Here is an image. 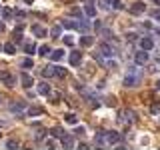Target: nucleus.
Returning a JSON list of instances; mask_svg holds the SVG:
<instances>
[{
    "instance_id": "6ab92c4d",
    "label": "nucleus",
    "mask_w": 160,
    "mask_h": 150,
    "mask_svg": "<svg viewBox=\"0 0 160 150\" xmlns=\"http://www.w3.org/2000/svg\"><path fill=\"white\" fill-rule=\"evenodd\" d=\"M2 50H4L6 54H16V46H14V42H6V44L2 46Z\"/></svg>"
},
{
    "instance_id": "0eeeda50",
    "label": "nucleus",
    "mask_w": 160,
    "mask_h": 150,
    "mask_svg": "<svg viewBox=\"0 0 160 150\" xmlns=\"http://www.w3.org/2000/svg\"><path fill=\"white\" fill-rule=\"evenodd\" d=\"M100 52H102V56H106V58H112L114 54H116V52H114V48L110 46V44H106V42L100 44Z\"/></svg>"
},
{
    "instance_id": "37998d69",
    "label": "nucleus",
    "mask_w": 160,
    "mask_h": 150,
    "mask_svg": "<svg viewBox=\"0 0 160 150\" xmlns=\"http://www.w3.org/2000/svg\"><path fill=\"white\" fill-rule=\"evenodd\" d=\"M0 10H2V8H0Z\"/></svg>"
},
{
    "instance_id": "a211bd4d",
    "label": "nucleus",
    "mask_w": 160,
    "mask_h": 150,
    "mask_svg": "<svg viewBox=\"0 0 160 150\" xmlns=\"http://www.w3.org/2000/svg\"><path fill=\"white\" fill-rule=\"evenodd\" d=\"M24 52L32 56V54L36 52V44H34V42H24Z\"/></svg>"
},
{
    "instance_id": "1a4fd4ad",
    "label": "nucleus",
    "mask_w": 160,
    "mask_h": 150,
    "mask_svg": "<svg viewBox=\"0 0 160 150\" xmlns=\"http://www.w3.org/2000/svg\"><path fill=\"white\" fill-rule=\"evenodd\" d=\"M104 136H106V144H116L120 140V134L114 132V130H110V132H104Z\"/></svg>"
},
{
    "instance_id": "c9c22d12",
    "label": "nucleus",
    "mask_w": 160,
    "mask_h": 150,
    "mask_svg": "<svg viewBox=\"0 0 160 150\" xmlns=\"http://www.w3.org/2000/svg\"><path fill=\"white\" fill-rule=\"evenodd\" d=\"M70 12H72L74 16H80V8H72V10H70Z\"/></svg>"
},
{
    "instance_id": "4be33fe9",
    "label": "nucleus",
    "mask_w": 160,
    "mask_h": 150,
    "mask_svg": "<svg viewBox=\"0 0 160 150\" xmlns=\"http://www.w3.org/2000/svg\"><path fill=\"white\" fill-rule=\"evenodd\" d=\"M50 36H52V38H60V36H62V26H54L52 30H50Z\"/></svg>"
},
{
    "instance_id": "79ce46f5",
    "label": "nucleus",
    "mask_w": 160,
    "mask_h": 150,
    "mask_svg": "<svg viewBox=\"0 0 160 150\" xmlns=\"http://www.w3.org/2000/svg\"><path fill=\"white\" fill-rule=\"evenodd\" d=\"M0 50H2V46H0Z\"/></svg>"
},
{
    "instance_id": "393cba45",
    "label": "nucleus",
    "mask_w": 160,
    "mask_h": 150,
    "mask_svg": "<svg viewBox=\"0 0 160 150\" xmlns=\"http://www.w3.org/2000/svg\"><path fill=\"white\" fill-rule=\"evenodd\" d=\"M50 134H52L54 138H62V136H64V130L56 126V128H52V130H50Z\"/></svg>"
},
{
    "instance_id": "7c9ffc66",
    "label": "nucleus",
    "mask_w": 160,
    "mask_h": 150,
    "mask_svg": "<svg viewBox=\"0 0 160 150\" xmlns=\"http://www.w3.org/2000/svg\"><path fill=\"white\" fill-rule=\"evenodd\" d=\"M64 44H66V46H72V44H74V36L66 34V36H64Z\"/></svg>"
},
{
    "instance_id": "c756f323",
    "label": "nucleus",
    "mask_w": 160,
    "mask_h": 150,
    "mask_svg": "<svg viewBox=\"0 0 160 150\" xmlns=\"http://www.w3.org/2000/svg\"><path fill=\"white\" fill-rule=\"evenodd\" d=\"M6 148H18V140H14V138L6 140Z\"/></svg>"
},
{
    "instance_id": "4c0bfd02",
    "label": "nucleus",
    "mask_w": 160,
    "mask_h": 150,
    "mask_svg": "<svg viewBox=\"0 0 160 150\" xmlns=\"http://www.w3.org/2000/svg\"><path fill=\"white\" fill-rule=\"evenodd\" d=\"M156 88H158V90H160V80H156Z\"/></svg>"
},
{
    "instance_id": "f3484780",
    "label": "nucleus",
    "mask_w": 160,
    "mask_h": 150,
    "mask_svg": "<svg viewBox=\"0 0 160 150\" xmlns=\"http://www.w3.org/2000/svg\"><path fill=\"white\" fill-rule=\"evenodd\" d=\"M92 44H94V38L88 36V34H84V36L80 38V46H92Z\"/></svg>"
},
{
    "instance_id": "2eb2a0df",
    "label": "nucleus",
    "mask_w": 160,
    "mask_h": 150,
    "mask_svg": "<svg viewBox=\"0 0 160 150\" xmlns=\"http://www.w3.org/2000/svg\"><path fill=\"white\" fill-rule=\"evenodd\" d=\"M94 144H96V146H106V136H104V132H98L96 136H94Z\"/></svg>"
},
{
    "instance_id": "c85d7f7f",
    "label": "nucleus",
    "mask_w": 160,
    "mask_h": 150,
    "mask_svg": "<svg viewBox=\"0 0 160 150\" xmlns=\"http://www.w3.org/2000/svg\"><path fill=\"white\" fill-rule=\"evenodd\" d=\"M64 120H66L68 124H76V122H78V118L74 116V114H66V116H64Z\"/></svg>"
},
{
    "instance_id": "b1692460",
    "label": "nucleus",
    "mask_w": 160,
    "mask_h": 150,
    "mask_svg": "<svg viewBox=\"0 0 160 150\" xmlns=\"http://www.w3.org/2000/svg\"><path fill=\"white\" fill-rule=\"evenodd\" d=\"M20 66L26 68V70H28V68H34V60H32V58H24L22 62H20Z\"/></svg>"
},
{
    "instance_id": "5701e85b",
    "label": "nucleus",
    "mask_w": 160,
    "mask_h": 150,
    "mask_svg": "<svg viewBox=\"0 0 160 150\" xmlns=\"http://www.w3.org/2000/svg\"><path fill=\"white\" fill-rule=\"evenodd\" d=\"M50 52H52V50H50V46H46V44H42V46L38 48V54H40V56H50Z\"/></svg>"
},
{
    "instance_id": "f03ea898",
    "label": "nucleus",
    "mask_w": 160,
    "mask_h": 150,
    "mask_svg": "<svg viewBox=\"0 0 160 150\" xmlns=\"http://www.w3.org/2000/svg\"><path fill=\"white\" fill-rule=\"evenodd\" d=\"M0 80H2L8 88H12L14 84H16V76H12L10 72H6V70H2V72H0Z\"/></svg>"
},
{
    "instance_id": "ddd939ff",
    "label": "nucleus",
    "mask_w": 160,
    "mask_h": 150,
    "mask_svg": "<svg viewBox=\"0 0 160 150\" xmlns=\"http://www.w3.org/2000/svg\"><path fill=\"white\" fill-rule=\"evenodd\" d=\"M60 140H62V146H64V148H74V136H68V134H64Z\"/></svg>"
},
{
    "instance_id": "f704fd0d",
    "label": "nucleus",
    "mask_w": 160,
    "mask_h": 150,
    "mask_svg": "<svg viewBox=\"0 0 160 150\" xmlns=\"http://www.w3.org/2000/svg\"><path fill=\"white\" fill-rule=\"evenodd\" d=\"M152 18H154V20H160V10H156V12H152Z\"/></svg>"
},
{
    "instance_id": "dca6fc26",
    "label": "nucleus",
    "mask_w": 160,
    "mask_h": 150,
    "mask_svg": "<svg viewBox=\"0 0 160 150\" xmlns=\"http://www.w3.org/2000/svg\"><path fill=\"white\" fill-rule=\"evenodd\" d=\"M50 58H52L54 62L62 60V58H64V50H62V48H58V50H52V52H50Z\"/></svg>"
},
{
    "instance_id": "cd10ccee",
    "label": "nucleus",
    "mask_w": 160,
    "mask_h": 150,
    "mask_svg": "<svg viewBox=\"0 0 160 150\" xmlns=\"http://www.w3.org/2000/svg\"><path fill=\"white\" fill-rule=\"evenodd\" d=\"M2 16L4 18H12L14 16V10L12 8H2Z\"/></svg>"
},
{
    "instance_id": "20e7f679",
    "label": "nucleus",
    "mask_w": 160,
    "mask_h": 150,
    "mask_svg": "<svg viewBox=\"0 0 160 150\" xmlns=\"http://www.w3.org/2000/svg\"><path fill=\"white\" fill-rule=\"evenodd\" d=\"M68 62L72 64V66H78V64L82 62V52H78V50L70 52V56H68Z\"/></svg>"
},
{
    "instance_id": "7ed1b4c3",
    "label": "nucleus",
    "mask_w": 160,
    "mask_h": 150,
    "mask_svg": "<svg viewBox=\"0 0 160 150\" xmlns=\"http://www.w3.org/2000/svg\"><path fill=\"white\" fill-rule=\"evenodd\" d=\"M10 112H14V114H22V112H26V104L24 102H12L8 106Z\"/></svg>"
},
{
    "instance_id": "a878e982",
    "label": "nucleus",
    "mask_w": 160,
    "mask_h": 150,
    "mask_svg": "<svg viewBox=\"0 0 160 150\" xmlns=\"http://www.w3.org/2000/svg\"><path fill=\"white\" fill-rule=\"evenodd\" d=\"M26 114H28V116H38V114H42V110L36 108V106H32V108H26Z\"/></svg>"
},
{
    "instance_id": "6e6552de",
    "label": "nucleus",
    "mask_w": 160,
    "mask_h": 150,
    "mask_svg": "<svg viewBox=\"0 0 160 150\" xmlns=\"http://www.w3.org/2000/svg\"><path fill=\"white\" fill-rule=\"evenodd\" d=\"M134 60H136V64H138V66H144V64L148 62V52H146V50H142V52H136Z\"/></svg>"
},
{
    "instance_id": "9b49d317",
    "label": "nucleus",
    "mask_w": 160,
    "mask_h": 150,
    "mask_svg": "<svg viewBox=\"0 0 160 150\" xmlns=\"http://www.w3.org/2000/svg\"><path fill=\"white\" fill-rule=\"evenodd\" d=\"M30 30H32L34 36H46V34H48V30L44 28V26H40V24H34V26L30 28Z\"/></svg>"
},
{
    "instance_id": "423d86ee",
    "label": "nucleus",
    "mask_w": 160,
    "mask_h": 150,
    "mask_svg": "<svg viewBox=\"0 0 160 150\" xmlns=\"http://www.w3.org/2000/svg\"><path fill=\"white\" fill-rule=\"evenodd\" d=\"M140 48H142V50H146V52H148V50H152V48H154V40L150 38V36L140 38Z\"/></svg>"
},
{
    "instance_id": "aec40b11",
    "label": "nucleus",
    "mask_w": 160,
    "mask_h": 150,
    "mask_svg": "<svg viewBox=\"0 0 160 150\" xmlns=\"http://www.w3.org/2000/svg\"><path fill=\"white\" fill-rule=\"evenodd\" d=\"M84 14H86V16H96V8L92 6V4H86V6H84Z\"/></svg>"
},
{
    "instance_id": "a19ab883",
    "label": "nucleus",
    "mask_w": 160,
    "mask_h": 150,
    "mask_svg": "<svg viewBox=\"0 0 160 150\" xmlns=\"http://www.w3.org/2000/svg\"><path fill=\"white\" fill-rule=\"evenodd\" d=\"M0 138H2V132H0Z\"/></svg>"
},
{
    "instance_id": "4468645a",
    "label": "nucleus",
    "mask_w": 160,
    "mask_h": 150,
    "mask_svg": "<svg viewBox=\"0 0 160 150\" xmlns=\"http://www.w3.org/2000/svg\"><path fill=\"white\" fill-rule=\"evenodd\" d=\"M38 94L48 96V94H50V84H48V82H40V84H38Z\"/></svg>"
},
{
    "instance_id": "473e14b6",
    "label": "nucleus",
    "mask_w": 160,
    "mask_h": 150,
    "mask_svg": "<svg viewBox=\"0 0 160 150\" xmlns=\"http://www.w3.org/2000/svg\"><path fill=\"white\" fill-rule=\"evenodd\" d=\"M150 110H152L154 114H158V112H160V104H158V102H156V104H152V108H150Z\"/></svg>"
},
{
    "instance_id": "2f4dec72",
    "label": "nucleus",
    "mask_w": 160,
    "mask_h": 150,
    "mask_svg": "<svg viewBox=\"0 0 160 150\" xmlns=\"http://www.w3.org/2000/svg\"><path fill=\"white\" fill-rule=\"evenodd\" d=\"M74 134H76V136H84V128H82V126H78L76 130H74Z\"/></svg>"
},
{
    "instance_id": "ea45409f",
    "label": "nucleus",
    "mask_w": 160,
    "mask_h": 150,
    "mask_svg": "<svg viewBox=\"0 0 160 150\" xmlns=\"http://www.w3.org/2000/svg\"><path fill=\"white\" fill-rule=\"evenodd\" d=\"M152 2H156V4H160V0H152Z\"/></svg>"
},
{
    "instance_id": "39448f33",
    "label": "nucleus",
    "mask_w": 160,
    "mask_h": 150,
    "mask_svg": "<svg viewBox=\"0 0 160 150\" xmlns=\"http://www.w3.org/2000/svg\"><path fill=\"white\" fill-rule=\"evenodd\" d=\"M20 82H22L24 88H32V86H34V78L30 76V74H26V72L20 74Z\"/></svg>"
},
{
    "instance_id": "58836bf2",
    "label": "nucleus",
    "mask_w": 160,
    "mask_h": 150,
    "mask_svg": "<svg viewBox=\"0 0 160 150\" xmlns=\"http://www.w3.org/2000/svg\"><path fill=\"white\" fill-rule=\"evenodd\" d=\"M24 2H26V4H32V2H34V0H24Z\"/></svg>"
},
{
    "instance_id": "f8f14e48",
    "label": "nucleus",
    "mask_w": 160,
    "mask_h": 150,
    "mask_svg": "<svg viewBox=\"0 0 160 150\" xmlns=\"http://www.w3.org/2000/svg\"><path fill=\"white\" fill-rule=\"evenodd\" d=\"M102 4H104V8H116V10L122 8V2H120V0H102Z\"/></svg>"
},
{
    "instance_id": "72a5a7b5",
    "label": "nucleus",
    "mask_w": 160,
    "mask_h": 150,
    "mask_svg": "<svg viewBox=\"0 0 160 150\" xmlns=\"http://www.w3.org/2000/svg\"><path fill=\"white\" fill-rule=\"evenodd\" d=\"M44 134H46V130H38V132H36V140L44 138Z\"/></svg>"
},
{
    "instance_id": "f257e3e1",
    "label": "nucleus",
    "mask_w": 160,
    "mask_h": 150,
    "mask_svg": "<svg viewBox=\"0 0 160 150\" xmlns=\"http://www.w3.org/2000/svg\"><path fill=\"white\" fill-rule=\"evenodd\" d=\"M140 80H142V70L136 68V66H132V68H128V74H126V78H124V86H126V88H134V86L140 84Z\"/></svg>"
},
{
    "instance_id": "bb28decb",
    "label": "nucleus",
    "mask_w": 160,
    "mask_h": 150,
    "mask_svg": "<svg viewBox=\"0 0 160 150\" xmlns=\"http://www.w3.org/2000/svg\"><path fill=\"white\" fill-rule=\"evenodd\" d=\"M42 76L44 78H50V76H54V66H46L42 70Z\"/></svg>"
},
{
    "instance_id": "e433bc0d",
    "label": "nucleus",
    "mask_w": 160,
    "mask_h": 150,
    "mask_svg": "<svg viewBox=\"0 0 160 150\" xmlns=\"http://www.w3.org/2000/svg\"><path fill=\"white\" fill-rule=\"evenodd\" d=\"M0 32H4V22H0Z\"/></svg>"
},
{
    "instance_id": "9d476101",
    "label": "nucleus",
    "mask_w": 160,
    "mask_h": 150,
    "mask_svg": "<svg viewBox=\"0 0 160 150\" xmlns=\"http://www.w3.org/2000/svg\"><path fill=\"white\" fill-rule=\"evenodd\" d=\"M144 2H134L132 6H130V14H134V16H138V14H142L144 12Z\"/></svg>"
},
{
    "instance_id": "412c9836",
    "label": "nucleus",
    "mask_w": 160,
    "mask_h": 150,
    "mask_svg": "<svg viewBox=\"0 0 160 150\" xmlns=\"http://www.w3.org/2000/svg\"><path fill=\"white\" fill-rule=\"evenodd\" d=\"M54 76L64 78V76H66V68H64V66H54Z\"/></svg>"
}]
</instances>
